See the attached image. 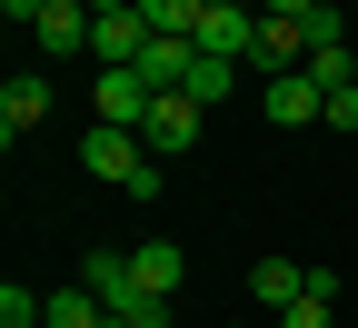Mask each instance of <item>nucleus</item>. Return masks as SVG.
<instances>
[{
	"label": "nucleus",
	"mask_w": 358,
	"mask_h": 328,
	"mask_svg": "<svg viewBox=\"0 0 358 328\" xmlns=\"http://www.w3.org/2000/svg\"><path fill=\"white\" fill-rule=\"evenodd\" d=\"M80 169H100L110 190H129V199H150L159 179H169V159H150V139H140V129H110V120H90V139H80Z\"/></svg>",
	"instance_id": "obj_1"
},
{
	"label": "nucleus",
	"mask_w": 358,
	"mask_h": 328,
	"mask_svg": "<svg viewBox=\"0 0 358 328\" xmlns=\"http://www.w3.org/2000/svg\"><path fill=\"white\" fill-rule=\"evenodd\" d=\"M199 120H209V110L189 100V90H159V110L140 120V139H150V159H189V150H199Z\"/></svg>",
	"instance_id": "obj_2"
},
{
	"label": "nucleus",
	"mask_w": 358,
	"mask_h": 328,
	"mask_svg": "<svg viewBox=\"0 0 358 328\" xmlns=\"http://www.w3.org/2000/svg\"><path fill=\"white\" fill-rule=\"evenodd\" d=\"M259 110L279 120V129H308V120H329V100H319V80H308V70H268V80H259Z\"/></svg>",
	"instance_id": "obj_3"
},
{
	"label": "nucleus",
	"mask_w": 358,
	"mask_h": 328,
	"mask_svg": "<svg viewBox=\"0 0 358 328\" xmlns=\"http://www.w3.org/2000/svg\"><path fill=\"white\" fill-rule=\"evenodd\" d=\"M150 20L140 10H100V20H90V50H100V70H140V50H150Z\"/></svg>",
	"instance_id": "obj_4"
},
{
	"label": "nucleus",
	"mask_w": 358,
	"mask_h": 328,
	"mask_svg": "<svg viewBox=\"0 0 358 328\" xmlns=\"http://www.w3.org/2000/svg\"><path fill=\"white\" fill-rule=\"evenodd\" d=\"M90 20H100V10H90V0H50V10L30 20V40H40V50H50V60H70V50H90Z\"/></svg>",
	"instance_id": "obj_5"
},
{
	"label": "nucleus",
	"mask_w": 358,
	"mask_h": 328,
	"mask_svg": "<svg viewBox=\"0 0 358 328\" xmlns=\"http://www.w3.org/2000/svg\"><path fill=\"white\" fill-rule=\"evenodd\" d=\"M150 110H159V90H150L140 70H100V120H110V129H140Z\"/></svg>",
	"instance_id": "obj_6"
},
{
	"label": "nucleus",
	"mask_w": 358,
	"mask_h": 328,
	"mask_svg": "<svg viewBox=\"0 0 358 328\" xmlns=\"http://www.w3.org/2000/svg\"><path fill=\"white\" fill-rule=\"evenodd\" d=\"M199 50H219V60L249 70V60H259V10H209V20H199Z\"/></svg>",
	"instance_id": "obj_7"
},
{
	"label": "nucleus",
	"mask_w": 358,
	"mask_h": 328,
	"mask_svg": "<svg viewBox=\"0 0 358 328\" xmlns=\"http://www.w3.org/2000/svg\"><path fill=\"white\" fill-rule=\"evenodd\" d=\"M40 120H50V80H10L0 90V139H30Z\"/></svg>",
	"instance_id": "obj_8"
},
{
	"label": "nucleus",
	"mask_w": 358,
	"mask_h": 328,
	"mask_svg": "<svg viewBox=\"0 0 358 328\" xmlns=\"http://www.w3.org/2000/svg\"><path fill=\"white\" fill-rule=\"evenodd\" d=\"M279 328H338V278H329V269H308V299H289Z\"/></svg>",
	"instance_id": "obj_9"
},
{
	"label": "nucleus",
	"mask_w": 358,
	"mask_h": 328,
	"mask_svg": "<svg viewBox=\"0 0 358 328\" xmlns=\"http://www.w3.org/2000/svg\"><path fill=\"white\" fill-rule=\"evenodd\" d=\"M129 269H140V289L179 299V269H189V259H179V239H140V249H129Z\"/></svg>",
	"instance_id": "obj_10"
},
{
	"label": "nucleus",
	"mask_w": 358,
	"mask_h": 328,
	"mask_svg": "<svg viewBox=\"0 0 358 328\" xmlns=\"http://www.w3.org/2000/svg\"><path fill=\"white\" fill-rule=\"evenodd\" d=\"M189 60H199V40H150V50H140V80H150V90H179Z\"/></svg>",
	"instance_id": "obj_11"
},
{
	"label": "nucleus",
	"mask_w": 358,
	"mask_h": 328,
	"mask_svg": "<svg viewBox=\"0 0 358 328\" xmlns=\"http://www.w3.org/2000/svg\"><path fill=\"white\" fill-rule=\"evenodd\" d=\"M249 289H259V308H268V318H279L289 299H308V269H289V259H259V278H249Z\"/></svg>",
	"instance_id": "obj_12"
},
{
	"label": "nucleus",
	"mask_w": 358,
	"mask_h": 328,
	"mask_svg": "<svg viewBox=\"0 0 358 328\" xmlns=\"http://www.w3.org/2000/svg\"><path fill=\"white\" fill-rule=\"evenodd\" d=\"M179 90H189L199 110H209V100H229V90H239V60H219V50H199V60H189V80H179Z\"/></svg>",
	"instance_id": "obj_13"
},
{
	"label": "nucleus",
	"mask_w": 358,
	"mask_h": 328,
	"mask_svg": "<svg viewBox=\"0 0 358 328\" xmlns=\"http://www.w3.org/2000/svg\"><path fill=\"white\" fill-rule=\"evenodd\" d=\"M308 80H319V100L358 90V50H348V40H329V50H308Z\"/></svg>",
	"instance_id": "obj_14"
},
{
	"label": "nucleus",
	"mask_w": 358,
	"mask_h": 328,
	"mask_svg": "<svg viewBox=\"0 0 358 328\" xmlns=\"http://www.w3.org/2000/svg\"><path fill=\"white\" fill-rule=\"evenodd\" d=\"M110 328H169V299H159V289H129V299L110 308Z\"/></svg>",
	"instance_id": "obj_15"
},
{
	"label": "nucleus",
	"mask_w": 358,
	"mask_h": 328,
	"mask_svg": "<svg viewBox=\"0 0 358 328\" xmlns=\"http://www.w3.org/2000/svg\"><path fill=\"white\" fill-rule=\"evenodd\" d=\"M50 328H110V308L90 299V289H60V299H50Z\"/></svg>",
	"instance_id": "obj_16"
},
{
	"label": "nucleus",
	"mask_w": 358,
	"mask_h": 328,
	"mask_svg": "<svg viewBox=\"0 0 358 328\" xmlns=\"http://www.w3.org/2000/svg\"><path fill=\"white\" fill-rule=\"evenodd\" d=\"M90 10H140V0H90Z\"/></svg>",
	"instance_id": "obj_17"
},
{
	"label": "nucleus",
	"mask_w": 358,
	"mask_h": 328,
	"mask_svg": "<svg viewBox=\"0 0 358 328\" xmlns=\"http://www.w3.org/2000/svg\"><path fill=\"white\" fill-rule=\"evenodd\" d=\"M209 10H259V0H209Z\"/></svg>",
	"instance_id": "obj_18"
},
{
	"label": "nucleus",
	"mask_w": 358,
	"mask_h": 328,
	"mask_svg": "<svg viewBox=\"0 0 358 328\" xmlns=\"http://www.w3.org/2000/svg\"><path fill=\"white\" fill-rule=\"evenodd\" d=\"M348 10H358V0H348Z\"/></svg>",
	"instance_id": "obj_19"
},
{
	"label": "nucleus",
	"mask_w": 358,
	"mask_h": 328,
	"mask_svg": "<svg viewBox=\"0 0 358 328\" xmlns=\"http://www.w3.org/2000/svg\"><path fill=\"white\" fill-rule=\"evenodd\" d=\"M40 328H50V318H40Z\"/></svg>",
	"instance_id": "obj_20"
}]
</instances>
